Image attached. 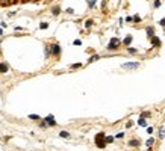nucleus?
<instances>
[{"instance_id": "nucleus-1", "label": "nucleus", "mask_w": 165, "mask_h": 151, "mask_svg": "<svg viewBox=\"0 0 165 151\" xmlns=\"http://www.w3.org/2000/svg\"><path fill=\"white\" fill-rule=\"evenodd\" d=\"M104 133H97L96 134V145H97L98 148H104L106 147V142H104Z\"/></svg>"}, {"instance_id": "nucleus-2", "label": "nucleus", "mask_w": 165, "mask_h": 151, "mask_svg": "<svg viewBox=\"0 0 165 151\" xmlns=\"http://www.w3.org/2000/svg\"><path fill=\"white\" fill-rule=\"evenodd\" d=\"M120 44H121V41H120L118 38H112V39L109 41V44H108V48H109V50L118 48V47H120Z\"/></svg>"}, {"instance_id": "nucleus-3", "label": "nucleus", "mask_w": 165, "mask_h": 151, "mask_svg": "<svg viewBox=\"0 0 165 151\" xmlns=\"http://www.w3.org/2000/svg\"><path fill=\"white\" fill-rule=\"evenodd\" d=\"M44 122H46L47 126H50V127H55L56 126V119H55V116H53V115H47V116L44 118Z\"/></svg>"}, {"instance_id": "nucleus-4", "label": "nucleus", "mask_w": 165, "mask_h": 151, "mask_svg": "<svg viewBox=\"0 0 165 151\" xmlns=\"http://www.w3.org/2000/svg\"><path fill=\"white\" fill-rule=\"evenodd\" d=\"M121 66L124 70H135V68L139 66V62H126V64H123Z\"/></svg>"}, {"instance_id": "nucleus-5", "label": "nucleus", "mask_w": 165, "mask_h": 151, "mask_svg": "<svg viewBox=\"0 0 165 151\" xmlns=\"http://www.w3.org/2000/svg\"><path fill=\"white\" fill-rule=\"evenodd\" d=\"M50 50H52L50 53L53 54V56H59V54H61V47H59L58 44H53V45H50Z\"/></svg>"}, {"instance_id": "nucleus-6", "label": "nucleus", "mask_w": 165, "mask_h": 151, "mask_svg": "<svg viewBox=\"0 0 165 151\" xmlns=\"http://www.w3.org/2000/svg\"><path fill=\"white\" fill-rule=\"evenodd\" d=\"M150 41H152L153 47H161V41H159L158 36H152V38H150Z\"/></svg>"}, {"instance_id": "nucleus-7", "label": "nucleus", "mask_w": 165, "mask_h": 151, "mask_svg": "<svg viewBox=\"0 0 165 151\" xmlns=\"http://www.w3.org/2000/svg\"><path fill=\"white\" fill-rule=\"evenodd\" d=\"M9 71V65L6 62H0V72H8Z\"/></svg>"}, {"instance_id": "nucleus-8", "label": "nucleus", "mask_w": 165, "mask_h": 151, "mask_svg": "<svg viewBox=\"0 0 165 151\" xmlns=\"http://www.w3.org/2000/svg\"><path fill=\"white\" fill-rule=\"evenodd\" d=\"M132 39H133V38H132V35H127L124 39H123V42H124L126 45H130V44H132Z\"/></svg>"}, {"instance_id": "nucleus-9", "label": "nucleus", "mask_w": 165, "mask_h": 151, "mask_svg": "<svg viewBox=\"0 0 165 151\" xmlns=\"http://www.w3.org/2000/svg\"><path fill=\"white\" fill-rule=\"evenodd\" d=\"M146 32H147V35H148V38H152V36H154V30H153V27H146Z\"/></svg>"}, {"instance_id": "nucleus-10", "label": "nucleus", "mask_w": 165, "mask_h": 151, "mask_svg": "<svg viewBox=\"0 0 165 151\" xmlns=\"http://www.w3.org/2000/svg\"><path fill=\"white\" fill-rule=\"evenodd\" d=\"M146 145L148 147V148H152L153 145H154V139L153 138H150V139H147V142H146Z\"/></svg>"}, {"instance_id": "nucleus-11", "label": "nucleus", "mask_w": 165, "mask_h": 151, "mask_svg": "<svg viewBox=\"0 0 165 151\" xmlns=\"http://www.w3.org/2000/svg\"><path fill=\"white\" fill-rule=\"evenodd\" d=\"M52 12H53V15H59V12H61V8H59V6H53Z\"/></svg>"}, {"instance_id": "nucleus-12", "label": "nucleus", "mask_w": 165, "mask_h": 151, "mask_svg": "<svg viewBox=\"0 0 165 151\" xmlns=\"http://www.w3.org/2000/svg\"><path fill=\"white\" fill-rule=\"evenodd\" d=\"M114 136H104V142H106V144H112V142H114Z\"/></svg>"}, {"instance_id": "nucleus-13", "label": "nucleus", "mask_w": 165, "mask_h": 151, "mask_svg": "<svg viewBox=\"0 0 165 151\" xmlns=\"http://www.w3.org/2000/svg\"><path fill=\"white\" fill-rule=\"evenodd\" d=\"M130 147H139V140H136V139H132L130 142H129Z\"/></svg>"}, {"instance_id": "nucleus-14", "label": "nucleus", "mask_w": 165, "mask_h": 151, "mask_svg": "<svg viewBox=\"0 0 165 151\" xmlns=\"http://www.w3.org/2000/svg\"><path fill=\"white\" fill-rule=\"evenodd\" d=\"M138 124H139L141 127H147V122H146V118H139L138 119Z\"/></svg>"}, {"instance_id": "nucleus-15", "label": "nucleus", "mask_w": 165, "mask_h": 151, "mask_svg": "<svg viewBox=\"0 0 165 151\" xmlns=\"http://www.w3.org/2000/svg\"><path fill=\"white\" fill-rule=\"evenodd\" d=\"M98 59H100V56H98V54H94V56H91V58H89L88 64H91V62H94V60H98Z\"/></svg>"}, {"instance_id": "nucleus-16", "label": "nucleus", "mask_w": 165, "mask_h": 151, "mask_svg": "<svg viewBox=\"0 0 165 151\" xmlns=\"http://www.w3.org/2000/svg\"><path fill=\"white\" fill-rule=\"evenodd\" d=\"M59 136L64 138V139H68V138H70V133H68V132H61V133H59Z\"/></svg>"}, {"instance_id": "nucleus-17", "label": "nucleus", "mask_w": 165, "mask_h": 151, "mask_svg": "<svg viewBox=\"0 0 165 151\" xmlns=\"http://www.w3.org/2000/svg\"><path fill=\"white\" fill-rule=\"evenodd\" d=\"M159 138H165V128H159Z\"/></svg>"}, {"instance_id": "nucleus-18", "label": "nucleus", "mask_w": 165, "mask_h": 151, "mask_svg": "<svg viewBox=\"0 0 165 151\" xmlns=\"http://www.w3.org/2000/svg\"><path fill=\"white\" fill-rule=\"evenodd\" d=\"M91 26H92V21H91V20H88V21L85 23V27H86V29H91Z\"/></svg>"}, {"instance_id": "nucleus-19", "label": "nucleus", "mask_w": 165, "mask_h": 151, "mask_svg": "<svg viewBox=\"0 0 165 151\" xmlns=\"http://www.w3.org/2000/svg\"><path fill=\"white\" fill-rule=\"evenodd\" d=\"M47 27H49V23H41V24H39V29H47Z\"/></svg>"}, {"instance_id": "nucleus-20", "label": "nucleus", "mask_w": 165, "mask_h": 151, "mask_svg": "<svg viewBox=\"0 0 165 151\" xmlns=\"http://www.w3.org/2000/svg\"><path fill=\"white\" fill-rule=\"evenodd\" d=\"M150 112H142V113H141V118H148V116H150Z\"/></svg>"}, {"instance_id": "nucleus-21", "label": "nucleus", "mask_w": 165, "mask_h": 151, "mask_svg": "<svg viewBox=\"0 0 165 151\" xmlns=\"http://www.w3.org/2000/svg\"><path fill=\"white\" fill-rule=\"evenodd\" d=\"M82 66V64H73L71 65V70H76V68H80Z\"/></svg>"}, {"instance_id": "nucleus-22", "label": "nucleus", "mask_w": 165, "mask_h": 151, "mask_svg": "<svg viewBox=\"0 0 165 151\" xmlns=\"http://www.w3.org/2000/svg\"><path fill=\"white\" fill-rule=\"evenodd\" d=\"M29 118H31V119H39L38 115H29Z\"/></svg>"}, {"instance_id": "nucleus-23", "label": "nucleus", "mask_w": 165, "mask_h": 151, "mask_svg": "<svg viewBox=\"0 0 165 151\" xmlns=\"http://www.w3.org/2000/svg\"><path fill=\"white\" fill-rule=\"evenodd\" d=\"M127 51H129V53H130V54H135V53H136V50H135V48H132V47L129 48Z\"/></svg>"}, {"instance_id": "nucleus-24", "label": "nucleus", "mask_w": 165, "mask_h": 151, "mask_svg": "<svg viewBox=\"0 0 165 151\" xmlns=\"http://www.w3.org/2000/svg\"><path fill=\"white\" fill-rule=\"evenodd\" d=\"M161 6V0H154V8H159Z\"/></svg>"}, {"instance_id": "nucleus-25", "label": "nucleus", "mask_w": 165, "mask_h": 151, "mask_svg": "<svg viewBox=\"0 0 165 151\" xmlns=\"http://www.w3.org/2000/svg\"><path fill=\"white\" fill-rule=\"evenodd\" d=\"M73 44H74V45H80V44H82V41H80V39H76Z\"/></svg>"}, {"instance_id": "nucleus-26", "label": "nucleus", "mask_w": 165, "mask_h": 151, "mask_svg": "<svg viewBox=\"0 0 165 151\" xmlns=\"http://www.w3.org/2000/svg\"><path fill=\"white\" fill-rule=\"evenodd\" d=\"M39 127H43V128H46V127H47V124H46V122H44V119L41 121V124H39Z\"/></svg>"}, {"instance_id": "nucleus-27", "label": "nucleus", "mask_w": 165, "mask_h": 151, "mask_svg": "<svg viewBox=\"0 0 165 151\" xmlns=\"http://www.w3.org/2000/svg\"><path fill=\"white\" fill-rule=\"evenodd\" d=\"M123 136H124V133H118V134H117L115 138H117V139H121Z\"/></svg>"}, {"instance_id": "nucleus-28", "label": "nucleus", "mask_w": 165, "mask_h": 151, "mask_svg": "<svg viewBox=\"0 0 165 151\" xmlns=\"http://www.w3.org/2000/svg\"><path fill=\"white\" fill-rule=\"evenodd\" d=\"M132 20H133V21H141V18H139V17H138V15H135V17H133V18H132Z\"/></svg>"}, {"instance_id": "nucleus-29", "label": "nucleus", "mask_w": 165, "mask_h": 151, "mask_svg": "<svg viewBox=\"0 0 165 151\" xmlns=\"http://www.w3.org/2000/svg\"><path fill=\"white\" fill-rule=\"evenodd\" d=\"M147 132L152 134V133H153V127H147Z\"/></svg>"}, {"instance_id": "nucleus-30", "label": "nucleus", "mask_w": 165, "mask_h": 151, "mask_svg": "<svg viewBox=\"0 0 165 151\" xmlns=\"http://www.w3.org/2000/svg\"><path fill=\"white\" fill-rule=\"evenodd\" d=\"M132 124H133V122H132V121H129L127 124H126V127H127V128H130V127H132Z\"/></svg>"}, {"instance_id": "nucleus-31", "label": "nucleus", "mask_w": 165, "mask_h": 151, "mask_svg": "<svg viewBox=\"0 0 165 151\" xmlns=\"http://www.w3.org/2000/svg\"><path fill=\"white\" fill-rule=\"evenodd\" d=\"M159 23H161V26H165V18H162V20H161Z\"/></svg>"}, {"instance_id": "nucleus-32", "label": "nucleus", "mask_w": 165, "mask_h": 151, "mask_svg": "<svg viewBox=\"0 0 165 151\" xmlns=\"http://www.w3.org/2000/svg\"><path fill=\"white\" fill-rule=\"evenodd\" d=\"M2 33H3V30H2V29H0V35H2Z\"/></svg>"}]
</instances>
